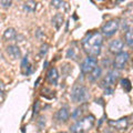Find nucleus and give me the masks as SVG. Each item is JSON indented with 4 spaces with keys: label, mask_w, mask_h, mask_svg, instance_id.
Listing matches in <instances>:
<instances>
[{
    "label": "nucleus",
    "mask_w": 133,
    "mask_h": 133,
    "mask_svg": "<svg viewBox=\"0 0 133 133\" xmlns=\"http://www.w3.org/2000/svg\"><path fill=\"white\" fill-rule=\"evenodd\" d=\"M103 38L100 32H91L82 40L83 50L88 53L90 57H98L101 53Z\"/></svg>",
    "instance_id": "f257e3e1"
},
{
    "label": "nucleus",
    "mask_w": 133,
    "mask_h": 133,
    "mask_svg": "<svg viewBox=\"0 0 133 133\" xmlns=\"http://www.w3.org/2000/svg\"><path fill=\"white\" fill-rule=\"evenodd\" d=\"M94 121L95 118L93 115H87L84 118L80 119L79 121H77L70 128L72 133H84L87 131H89L90 129H92V127L94 125Z\"/></svg>",
    "instance_id": "f03ea898"
},
{
    "label": "nucleus",
    "mask_w": 133,
    "mask_h": 133,
    "mask_svg": "<svg viewBox=\"0 0 133 133\" xmlns=\"http://www.w3.org/2000/svg\"><path fill=\"white\" fill-rule=\"evenodd\" d=\"M89 98H90V94L87 87H84L83 84H79V83L73 85L72 92H71V99L73 102L85 103L89 100Z\"/></svg>",
    "instance_id": "7ed1b4c3"
},
{
    "label": "nucleus",
    "mask_w": 133,
    "mask_h": 133,
    "mask_svg": "<svg viewBox=\"0 0 133 133\" xmlns=\"http://www.w3.org/2000/svg\"><path fill=\"white\" fill-rule=\"evenodd\" d=\"M118 78H119V72L115 71V70H111V71L108 72L107 76L103 78V80L100 82V87L104 88V89L111 88L115 83V81L118 80Z\"/></svg>",
    "instance_id": "20e7f679"
},
{
    "label": "nucleus",
    "mask_w": 133,
    "mask_h": 133,
    "mask_svg": "<svg viewBox=\"0 0 133 133\" xmlns=\"http://www.w3.org/2000/svg\"><path fill=\"white\" fill-rule=\"evenodd\" d=\"M97 64L98 61L94 57H88L81 64V72L83 74H90L98 66Z\"/></svg>",
    "instance_id": "39448f33"
},
{
    "label": "nucleus",
    "mask_w": 133,
    "mask_h": 133,
    "mask_svg": "<svg viewBox=\"0 0 133 133\" xmlns=\"http://www.w3.org/2000/svg\"><path fill=\"white\" fill-rule=\"evenodd\" d=\"M119 30V21L118 20H110L105 24H103V27L101 29L102 33L105 37H111Z\"/></svg>",
    "instance_id": "423d86ee"
},
{
    "label": "nucleus",
    "mask_w": 133,
    "mask_h": 133,
    "mask_svg": "<svg viewBox=\"0 0 133 133\" xmlns=\"http://www.w3.org/2000/svg\"><path fill=\"white\" fill-rule=\"evenodd\" d=\"M129 57L130 56H129V53L127 51L119 53V55L115 57V60H114V68L115 69H123L129 60Z\"/></svg>",
    "instance_id": "0eeeda50"
},
{
    "label": "nucleus",
    "mask_w": 133,
    "mask_h": 133,
    "mask_svg": "<svg viewBox=\"0 0 133 133\" xmlns=\"http://www.w3.org/2000/svg\"><path fill=\"white\" fill-rule=\"evenodd\" d=\"M108 124L110 127H112L113 129H118V130H127V128L129 125V121H128V118H122V119H119V120H110L108 121Z\"/></svg>",
    "instance_id": "6e6552de"
},
{
    "label": "nucleus",
    "mask_w": 133,
    "mask_h": 133,
    "mask_svg": "<svg viewBox=\"0 0 133 133\" xmlns=\"http://www.w3.org/2000/svg\"><path fill=\"white\" fill-rule=\"evenodd\" d=\"M123 45H124V43L121 39H115L110 43L109 50L113 55H119V53L123 52Z\"/></svg>",
    "instance_id": "1a4fd4ad"
},
{
    "label": "nucleus",
    "mask_w": 133,
    "mask_h": 133,
    "mask_svg": "<svg viewBox=\"0 0 133 133\" xmlns=\"http://www.w3.org/2000/svg\"><path fill=\"white\" fill-rule=\"evenodd\" d=\"M6 51H7L8 55L12 58V59H19V58L21 57V51H20L18 45H15V44L8 45Z\"/></svg>",
    "instance_id": "9d476101"
},
{
    "label": "nucleus",
    "mask_w": 133,
    "mask_h": 133,
    "mask_svg": "<svg viewBox=\"0 0 133 133\" xmlns=\"http://www.w3.org/2000/svg\"><path fill=\"white\" fill-rule=\"evenodd\" d=\"M58 79H59V73L56 68H51L47 73V80L51 83V84L56 85L58 83Z\"/></svg>",
    "instance_id": "9b49d317"
},
{
    "label": "nucleus",
    "mask_w": 133,
    "mask_h": 133,
    "mask_svg": "<svg viewBox=\"0 0 133 133\" xmlns=\"http://www.w3.org/2000/svg\"><path fill=\"white\" fill-rule=\"evenodd\" d=\"M56 118H57V120H59V121L65 122L66 120L69 119V110H68V108H61V109L57 112Z\"/></svg>",
    "instance_id": "f8f14e48"
},
{
    "label": "nucleus",
    "mask_w": 133,
    "mask_h": 133,
    "mask_svg": "<svg viewBox=\"0 0 133 133\" xmlns=\"http://www.w3.org/2000/svg\"><path fill=\"white\" fill-rule=\"evenodd\" d=\"M37 3L36 1H26L23 3V10L26 12H29V14H32L37 10Z\"/></svg>",
    "instance_id": "ddd939ff"
},
{
    "label": "nucleus",
    "mask_w": 133,
    "mask_h": 133,
    "mask_svg": "<svg viewBox=\"0 0 133 133\" xmlns=\"http://www.w3.org/2000/svg\"><path fill=\"white\" fill-rule=\"evenodd\" d=\"M62 23H63V16H62L61 14H57L52 18V24L55 26V28L57 29V30H59L60 27L62 26Z\"/></svg>",
    "instance_id": "4468645a"
},
{
    "label": "nucleus",
    "mask_w": 133,
    "mask_h": 133,
    "mask_svg": "<svg viewBox=\"0 0 133 133\" xmlns=\"http://www.w3.org/2000/svg\"><path fill=\"white\" fill-rule=\"evenodd\" d=\"M16 37H17V32L14 28H8L7 30L3 32V39H6V40H15L16 39Z\"/></svg>",
    "instance_id": "2eb2a0df"
},
{
    "label": "nucleus",
    "mask_w": 133,
    "mask_h": 133,
    "mask_svg": "<svg viewBox=\"0 0 133 133\" xmlns=\"http://www.w3.org/2000/svg\"><path fill=\"white\" fill-rule=\"evenodd\" d=\"M101 72H102V69L100 68V66H97L92 72H91L90 74H89V80L90 81H97L98 79L100 78V76H101Z\"/></svg>",
    "instance_id": "dca6fc26"
},
{
    "label": "nucleus",
    "mask_w": 133,
    "mask_h": 133,
    "mask_svg": "<svg viewBox=\"0 0 133 133\" xmlns=\"http://www.w3.org/2000/svg\"><path fill=\"white\" fill-rule=\"evenodd\" d=\"M124 38H125V42H127V44L129 45V47L133 48V28L129 29V30L125 32Z\"/></svg>",
    "instance_id": "f3484780"
},
{
    "label": "nucleus",
    "mask_w": 133,
    "mask_h": 133,
    "mask_svg": "<svg viewBox=\"0 0 133 133\" xmlns=\"http://www.w3.org/2000/svg\"><path fill=\"white\" fill-rule=\"evenodd\" d=\"M85 109H87V104H85V103H84V104H82L81 107L77 108V109L74 110V112L72 113V118H73V119H78L79 116L83 114V112H84Z\"/></svg>",
    "instance_id": "a211bd4d"
},
{
    "label": "nucleus",
    "mask_w": 133,
    "mask_h": 133,
    "mask_svg": "<svg viewBox=\"0 0 133 133\" xmlns=\"http://www.w3.org/2000/svg\"><path fill=\"white\" fill-rule=\"evenodd\" d=\"M121 85H122V88L125 90V91H131V89H132V85H131V82H130V80L129 79H122L121 80Z\"/></svg>",
    "instance_id": "6ab92c4d"
},
{
    "label": "nucleus",
    "mask_w": 133,
    "mask_h": 133,
    "mask_svg": "<svg viewBox=\"0 0 133 133\" xmlns=\"http://www.w3.org/2000/svg\"><path fill=\"white\" fill-rule=\"evenodd\" d=\"M51 5L55 7V8H66V2L64 1H57V0H55V1H51Z\"/></svg>",
    "instance_id": "aec40b11"
},
{
    "label": "nucleus",
    "mask_w": 133,
    "mask_h": 133,
    "mask_svg": "<svg viewBox=\"0 0 133 133\" xmlns=\"http://www.w3.org/2000/svg\"><path fill=\"white\" fill-rule=\"evenodd\" d=\"M0 5H1L3 8H7V7H10L12 5V2L11 1H5V0H1V1H0Z\"/></svg>",
    "instance_id": "412c9836"
},
{
    "label": "nucleus",
    "mask_w": 133,
    "mask_h": 133,
    "mask_svg": "<svg viewBox=\"0 0 133 133\" xmlns=\"http://www.w3.org/2000/svg\"><path fill=\"white\" fill-rule=\"evenodd\" d=\"M66 58H74V49L70 48L66 52Z\"/></svg>",
    "instance_id": "4be33fe9"
},
{
    "label": "nucleus",
    "mask_w": 133,
    "mask_h": 133,
    "mask_svg": "<svg viewBox=\"0 0 133 133\" xmlns=\"http://www.w3.org/2000/svg\"><path fill=\"white\" fill-rule=\"evenodd\" d=\"M48 51V44H43L42 47H41V50H40V53H41V56H43L45 55Z\"/></svg>",
    "instance_id": "5701e85b"
},
{
    "label": "nucleus",
    "mask_w": 133,
    "mask_h": 133,
    "mask_svg": "<svg viewBox=\"0 0 133 133\" xmlns=\"http://www.w3.org/2000/svg\"><path fill=\"white\" fill-rule=\"evenodd\" d=\"M39 105H40V102L39 101H36L35 103V107H33V113H38V110H39Z\"/></svg>",
    "instance_id": "b1692460"
},
{
    "label": "nucleus",
    "mask_w": 133,
    "mask_h": 133,
    "mask_svg": "<svg viewBox=\"0 0 133 133\" xmlns=\"http://www.w3.org/2000/svg\"><path fill=\"white\" fill-rule=\"evenodd\" d=\"M39 124H40V128H43V125L45 124V118H44V116H40Z\"/></svg>",
    "instance_id": "393cba45"
},
{
    "label": "nucleus",
    "mask_w": 133,
    "mask_h": 133,
    "mask_svg": "<svg viewBox=\"0 0 133 133\" xmlns=\"http://www.w3.org/2000/svg\"><path fill=\"white\" fill-rule=\"evenodd\" d=\"M26 64H28V57H24L21 62V68H26Z\"/></svg>",
    "instance_id": "a878e982"
},
{
    "label": "nucleus",
    "mask_w": 133,
    "mask_h": 133,
    "mask_svg": "<svg viewBox=\"0 0 133 133\" xmlns=\"http://www.w3.org/2000/svg\"><path fill=\"white\" fill-rule=\"evenodd\" d=\"M104 92H105V94H112V93H113V89H112V88H108V89H105Z\"/></svg>",
    "instance_id": "bb28decb"
},
{
    "label": "nucleus",
    "mask_w": 133,
    "mask_h": 133,
    "mask_svg": "<svg viewBox=\"0 0 133 133\" xmlns=\"http://www.w3.org/2000/svg\"><path fill=\"white\" fill-rule=\"evenodd\" d=\"M131 118H132V121H131V122L133 123V114H132V116H131Z\"/></svg>",
    "instance_id": "cd10ccee"
},
{
    "label": "nucleus",
    "mask_w": 133,
    "mask_h": 133,
    "mask_svg": "<svg viewBox=\"0 0 133 133\" xmlns=\"http://www.w3.org/2000/svg\"><path fill=\"white\" fill-rule=\"evenodd\" d=\"M59 133H66V132H59Z\"/></svg>",
    "instance_id": "c85d7f7f"
}]
</instances>
